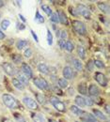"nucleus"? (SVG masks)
<instances>
[{
    "instance_id": "obj_49",
    "label": "nucleus",
    "mask_w": 110,
    "mask_h": 122,
    "mask_svg": "<svg viewBox=\"0 0 110 122\" xmlns=\"http://www.w3.org/2000/svg\"><path fill=\"white\" fill-rule=\"evenodd\" d=\"M76 122H78V121H76Z\"/></svg>"
},
{
    "instance_id": "obj_29",
    "label": "nucleus",
    "mask_w": 110,
    "mask_h": 122,
    "mask_svg": "<svg viewBox=\"0 0 110 122\" xmlns=\"http://www.w3.org/2000/svg\"><path fill=\"white\" fill-rule=\"evenodd\" d=\"M10 25V20H8V19L3 20L2 23H1V27H2L4 30H7Z\"/></svg>"
},
{
    "instance_id": "obj_21",
    "label": "nucleus",
    "mask_w": 110,
    "mask_h": 122,
    "mask_svg": "<svg viewBox=\"0 0 110 122\" xmlns=\"http://www.w3.org/2000/svg\"><path fill=\"white\" fill-rule=\"evenodd\" d=\"M27 44L28 43H27L26 41H25V40H19L17 41V43H16V47H17L18 50H23L24 48H26L27 46Z\"/></svg>"
},
{
    "instance_id": "obj_39",
    "label": "nucleus",
    "mask_w": 110,
    "mask_h": 122,
    "mask_svg": "<svg viewBox=\"0 0 110 122\" xmlns=\"http://www.w3.org/2000/svg\"><path fill=\"white\" fill-rule=\"evenodd\" d=\"M14 117H15L16 119H17V121L19 122H26L25 120V118L21 116V115H19V114H14Z\"/></svg>"
},
{
    "instance_id": "obj_40",
    "label": "nucleus",
    "mask_w": 110,
    "mask_h": 122,
    "mask_svg": "<svg viewBox=\"0 0 110 122\" xmlns=\"http://www.w3.org/2000/svg\"><path fill=\"white\" fill-rule=\"evenodd\" d=\"M59 37H60V40H66L67 38H68V34H67V31L66 30H62L61 31V33H60V35H59Z\"/></svg>"
},
{
    "instance_id": "obj_2",
    "label": "nucleus",
    "mask_w": 110,
    "mask_h": 122,
    "mask_svg": "<svg viewBox=\"0 0 110 122\" xmlns=\"http://www.w3.org/2000/svg\"><path fill=\"white\" fill-rule=\"evenodd\" d=\"M73 27L74 31L76 33H78L79 35L81 36H85L87 34V28H86V25L83 22L81 21H77V20H73Z\"/></svg>"
},
{
    "instance_id": "obj_47",
    "label": "nucleus",
    "mask_w": 110,
    "mask_h": 122,
    "mask_svg": "<svg viewBox=\"0 0 110 122\" xmlns=\"http://www.w3.org/2000/svg\"><path fill=\"white\" fill-rule=\"evenodd\" d=\"M2 122H12L10 119H3V121Z\"/></svg>"
},
{
    "instance_id": "obj_28",
    "label": "nucleus",
    "mask_w": 110,
    "mask_h": 122,
    "mask_svg": "<svg viewBox=\"0 0 110 122\" xmlns=\"http://www.w3.org/2000/svg\"><path fill=\"white\" fill-rule=\"evenodd\" d=\"M78 91L81 93L82 95H87L88 94V90H87V86L84 84H80L78 86Z\"/></svg>"
},
{
    "instance_id": "obj_1",
    "label": "nucleus",
    "mask_w": 110,
    "mask_h": 122,
    "mask_svg": "<svg viewBox=\"0 0 110 122\" xmlns=\"http://www.w3.org/2000/svg\"><path fill=\"white\" fill-rule=\"evenodd\" d=\"M2 101L4 104L10 109H16L19 107V102H17V100L10 94H4L2 96Z\"/></svg>"
},
{
    "instance_id": "obj_18",
    "label": "nucleus",
    "mask_w": 110,
    "mask_h": 122,
    "mask_svg": "<svg viewBox=\"0 0 110 122\" xmlns=\"http://www.w3.org/2000/svg\"><path fill=\"white\" fill-rule=\"evenodd\" d=\"M31 118L34 122H45V118L40 115V114H35V113H32L31 114Z\"/></svg>"
},
{
    "instance_id": "obj_37",
    "label": "nucleus",
    "mask_w": 110,
    "mask_h": 122,
    "mask_svg": "<svg viewBox=\"0 0 110 122\" xmlns=\"http://www.w3.org/2000/svg\"><path fill=\"white\" fill-rule=\"evenodd\" d=\"M93 67H94V64H93V61L92 60H89L87 63V69H88L89 71H93Z\"/></svg>"
},
{
    "instance_id": "obj_10",
    "label": "nucleus",
    "mask_w": 110,
    "mask_h": 122,
    "mask_svg": "<svg viewBox=\"0 0 110 122\" xmlns=\"http://www.w3.org/2000/svg\"><path fill=\"white\" fill-rule=\"evenodd\" d=\"M62 73H63L64 79H66V80H71V79H73V69H72L71 67H69V66L64 67Z\"/></svg>"
},
{
    "instance_id": "obj_14",
    "label": "nucleus",
    "mask_w": 110,
    "mask_h": 122,
    "mask_svg": "<svg viewBox=\"0 0 110 122\" xmlns=\"http://www.w3.org/2000/svg\"><path fill=\"white\" fill-rule=\"evenodd\" d=\"M97 6H98V8L103 12H105V13H108L109 12V6H108V4L104 3V2H98Z\"/></svg>"
},
{
    "instance_id": "obj_7",
    "label": "nucleus",
    "mask_w": 110,
    "mask_h": 122,
    "mask_svg": "<svg viewBox=\"0 0 110 122\" xmlns=\"http://www.w3.org/2000/svg\"><path fill=\"white\" fill-rule=\"evenodd\" d=\"M2 68L5 71V73H7L8 75L10 76H14L16 73V70L14 68V66L10 63H8V62H4L2 64Z\"/></svg>"
},
{
    "instance_id": "obj_27",
    "label": "nucleus",
    "mask_w": 110,
    "mask_h": 122,
    "mask_svg": "<svg viewBox=\"0 0 110 122\" xmlns=\"http://www.w3.org/2000/svg\"><path fill=\"white\" fill-rule=\"evenodd\" d=\"M73 48H74V45H73V43L72 42V41H67L66 42H65V50L66 51H68V52H73Z\"/></svg>"
},
{
    "instance_id": "obj_33",
    "label": "nucleus",
    "mask_w": 110,
    "mask_h": 122,
    "mask_svg": "<svg viewBox=\"0 0 110 122\" xmlns=\"http://www.w3.org/2000/svg\"><path fill=\"white\" fill-rule=\"evenodd\" d=\"M93 64H94V66H96L97 68H99V69H104L105 68V64H104V62L101 60H99V59H95L93 61Z\"/></svg>"
},
{
    "instance_id": "obj_19",
    "label": "nucleus",
    "mask_w": 110,
    "mask_h": 122,
    "mask_svg": "<svg viewBox=\"0 0 110 122\" xmlns=\"http://www.w3.org/2000/svg\"><path fill=\"white\" fill-rule=\"evenodd\" d=\"M11 82H12V85L14 86V87H16L17 89H19V90H24L25 89V86L17 78H12Z\"/></svg>"
},
{
    "instance_id": "obj_45",
    "label": "nucleus",
    "mask_w": 110,
    "mask_h": 122,
    "mask_svg": "<svg viewBox=\"0 0 110 122\" xmlns=\"http://www.w3.org/2000/svg\"><path fill=\"white\" fill-rule=\"evenodd\" d=\"M4 6V1H2V0H0V8H2Z\"/></svg>"
},
{
    "instance_id": "obj_9",
    "label": "nucleus",
    "mask_w": 110,
    "mask_h": 122,
    "mask_svg": "<svg viewBox=\"0 0 110 122\" xmlns=\"http://www.w3.org/2000/svg\"><path fill=\"white\" fill-rule=\"evenodd\" d=\"M21 68H22V72L27 77L28 79L33 78V71H32L31 68H30V66H29L28 64H26V63H22Z\"/></svg>"
},
{
    "instance_id": "obj_42",
    "label": "nucleus",
    "mask_w": 110,
    "mask_h": 122,
    "mask_svg": "<svg viewBox=\"0 0 110 122\" xmlns=\"http://www.w3.org/2000/svg\"><path fill=\"white\" fill-rule=\"evenodd\" d=\"M30 32H31V35H32V36H33V38H34V40H35V41H36L38 42V41H39V39H38V37H37V35L35 34V32H34V31H33V30H31V31H30Z\"/></svg>"
},
{
    "instance_id": "obj_4",
    "label": "nucleus",
    "mask_w": 110,
    "mask_h": 122,
    "mask_svg": "<svg viewBox=\"0 0 110 122\" xmlns=\"http://www.w3.org/2000/svg\"><path fill=\"white\" fill-rule=\"evenodd\" d=\"M33 83L41 90H47L49 88V85H48L47 81L45 79H43V78L36 77V78L33 79Z\"/></svg>"
},
{
    "instance_id": "obj_20",
    "label": "nucleus",
    "mask_w": 110,
    "mask_h": 122,
    "mask_svg": "<svg viewBox=\"0 0 110 122\" xmlns=\"http://www.w3.org/2000/svg\"><path fill=\"white\" fill-rule=\"evenodd\" d=\"M36 101H37V103H40V104H42V105L46 103L45 97L43 96V94H41V93L36 94Z\"/></svg>"
},
{
    "instance_id": "obj_34",
    "label": "nucleus",
    "mask_w": 110,
    "mask_h": 122,
    "mask_svg": "<svg viewBox=\"0 0 110 122\" xmlns=\"http://www.w3.org/2000/svg\"><path fill=\"white\" fill-rule=\"evenodd\" d=\"M11 58H12L13 62L16 63V64H20V63H22V56H21V55H13Z\"/></svg>"
},
{
    "instance_id": "obj_3",
    "label": "nucleus",
    "mask_w": 110,
    "mask_h": 122,
    "mask_svg": "<svg viewBox=\"0 0 110 122\" xmlns=\"http://www.w3.org/2000/svg\"><path fill=\"white\" fill-rule=\"evenodd\" d=\"M49 101H50V102H51V104L53 105V106L55 107L58 111H59V112H65L66 111V106H65V104L63 103L62 102L59 100V99H58L57 97H50V99H49Z\"/></svg>"
},
{
    "instance_id": "obj_8",
    "label": "nucleus",
    "mask_w": 110,
    "mask_h": 122,
    "mask_svg": "<svg viewBox=\"0 0 110 122\" xmlns=\"http://www.w3.org/2000/svg\"><path fill=\"white\" fill-rule=\"evenodd\" d=\"M94 79L100 86H107V78L104 73L96 72L94 75Z\"/></svg>"
},
{
    "instance_id": "obj_32",
    "label": "nucleus",
    "mask_w": 110,
    "mask_h": 122,
    "mask_svg": "<svg viewBox=\"0 0 110 122\" xmlns=\"http://www.w3.org/2000/svg\"><path fill=\"white\" fill-rule=\"evenodd\" d=\"M50 21L53 22V23H55V24L59 23V19H58V13H52V15L50 16Z\"/></svg>"
},
{
    "instance_id": "obj_15",
    "label": "nucleus",
    "mask_w": 110,
    "mask_h": 122,
    "mask_svg": "<svg viewBox=\"0 0 110 122\" xmlns=\"http://www.w3.org/2000/svg\"><path fill=\"white\" fill-rule=\"evenodd\" d=\"M58 19H59V23L67 25H68V18H67L66 14L63 11H61V10H58Z\"/></svg>"
},
{
    "instance_id": "obj_25",
    "label": "nucleus",
    "mask_w": 110,
    "mask_h": 122,
    "mask_svg": "<svg viewBox=\"0 0 110 122\" xmlns=\"http://www.w3.org/2000/svg\"><path fill=\"white\" fill-rule=\"evenodd\" d=\"M77 55L81 59H84L86 57V51L83 46H78L77 47Z\"/></svg>"
},
{
    "instance_id": "obj_24",
    "label": "nucleus",
    "mask_w": 110,
    "mask_h": 122,
    "mask_svg": "<svg viewBox=\"0 0 110 122\" xmlns=\"http://www.w3.org/2000/svg\"><path fill=\"white\" fill-rule=\"evenodd\" d=\"M75 103L80 107H84L85 105V98L82 97L81 95L80 96H76L75 97Z\"/></svg>"
},
{
    "instance_id": "obj_35",
    "label": "nucleus",
    "mask_w": 110,
    "mask_h": 122,
    "mask_svg": "<svg viewBox=\"0 0 110 122\" xmlns=\"http://www.w3.org/2000/svg\"><path fill=\"white\" fill-rule=\"evenodd\" d=\"M47 42L49 45L53 44V36H52V33L49 29H47Z\"/></svg>"
},
{
    "instance_id": "obj_5",
    "label": "nucleus",
    "mask_w": 110,
    "mask_h": 122,
    "mask_svg": "<svg viewBox=\"0 0 110 122\" xmlns=\"http://www.w3.org/2000/svg\"><path fill=\"white\" fill-rule=\"evenodd\" d=\"M75 10H76L77 15L83 16L85 19H89L90 18V11L85 5H81V4L77 5Z\"/></svg>"
},
{
    "instance_id": "obj_16",
    "label": "nucleus",
    "mask_w": 110,
    "mask_h": 122,
    "mask_svg": "<svg viewBox=\"0 0 110 122\" xmlns=\"http://www.w3.org/2000/svg\"><path fill=\"white\" fill-rule=\"evenodd\" d=\"M70 109H71L72 113H73V115L77 116V117H81V116L84 114V111H83L81 108H79V107L75 106V105H72Z\"/></svg>"
},
{
    "instance_id": "obj_41",
    "label": "nucleus",
    "mask_w": 110,
    "mask_h": 122,
    "mask_svg": "<svg viewBox=\"0 0 110 122\" xmlns=\"http://www.w3.org/2000/svg\"><path fill=\"white\" fill-rule=\"evenodd\" d=\"M65 42H66V41H63V40H59L58 41V45L60 47V49H64L65 48Z\"/></svg>"
},
{
    "instance_id": "obj_38",
    "label": "nucleus",
    "mask_w": 110,
    "mask_h": 122,
    "mask_svg": "<svg viewBox=\"0 0 110 122\" xmlns=\"http://www.w3.org/2000/svg\"><path fill=\"white\" fill-rule=\"evenodd\" d=\"M24 56H26V57H30L32 56V50L30 48H27L25 52H24Z\"/></svg>"
},
{
    "instance_id": "obj_6",
    "label": "nucleus",
    "mask_w": 110,
    "mask_h": 122,
    "mask_svg": "<svg viewBox=\"0 0 110 122\" xmlns=\"http://www.w3.org/2000/svg\"><path fill=\"white\" fill-rule=\"evenodd\" d=\"M23 102L27 108H29L31 110H37L39 108V104L37 103V102L30 97H25L23 99Z\"/></svg>"
},
{
    "instance_id": "obj_43",
    "label": "nucleus",
    "mask_w": 110,
    "mask_h": 122,
    "mask_svg": "<svg viewBox=\"0 0 110 122\" xmlns=\"http://www.w3.org/2000/svg\"><path fill=\"white\" fill-rule=\"evenodd\" d=\"M5 39V34L3 33V31L0 29V41L1 40H4Z\"/></svg>"
},
{
    "instance_id": "obj_30",
    "label": "nucleus",
    "mask_w": 110,
    "mask_h": 122,
    "mask_svg": "<svg viewBox=\"0 0 110 122\" xmlns=\"http://www.w3.org/2000/svg\"><path fill=\"white\" fill-rule=\"evenodd\" d=\"M35 20H36V22H38V23H40V24H42V23H43V22H44V18L41 15V13L39 12V10H37V11H36V14H35Z\"/></svg>"
},
{
    "instance_id": "obj_23",
    "label": "nucleus",
    "mask_w": 110,
    "mask_h": 122,
    "mask_svg": "<svg viewBox=\"0 0 110 122\" xmlns=\"http://www.w3.org/2000/svg\"><path fill=\"white\" fill-rule=\"evenodd\" d=\"M93 114H94V116H96V117H98V118H100V119H102V120H106V119H107V117H106L104 115V113L101 112L100 110L94 109V110H93Z\"/></svg>"
},
{
    "instance_id": "obj_17",
    "label": "nucleus",
    "mask_w": 110,
    "mask_h": 122,
    "mask_svg": "<svg viewBox=\"0 0 110 122\" xmlns=\"http://www.w3.org/2000/svg\"><path fill=\"white\" fill-rule=\"evenodd\" d=\"M17 76H18V80H19L24 86H25V85H27V84L29 83V79L26 76L23 72H18Z\"/></svg>"
},
{
    "instance_id": "obj_36",
    "label": "nucleus",
    "mask_w": 110,
    "mask_h": 122,
    "mask_svg": "<svg viewBox=\"0 0 110 122\" xmlns=\"http://www.w3.org/2000/svg\"><path fill=\"white\" fill-rule=\"evenodd\" d=\"M94 102L92 101L91 98H85V105L87 106H92Z\"/></svg>"
},
{
    "instance_id": "obj_48",
    "label": "nucleus",
    "mask_w": 110,
    "mask_h": 122,
    "mask_svg": "<svg viewBox=\"0 0 110 122\" xmlns=\"http://www.w3.org/2000/svg\"><path fill=\"white\" fill-rule=\"evenodd\" d=\"M48 121H49V122H58L57 120H55V119H51V118H50Z\"/></svg>"
},
{
    "instance_id": "obj_22",
    "label": "nucleus",
    "mask_w": 110,
    "mask_h": 122,
    "mask_svg": "<svg viewBox=\"0 0 110 122\" xmlns=\"http://www.w3.org/2000/svg\"><path fill=\"white\" fill-rule=\"evenodd\" d=\"M73 64L74 69H75L77 71H82L83 65H82V63H81V60H79V59H73Z\"/></svg>"
},
{
    "instance_id": "obj_11",
    "label": "nucleus",
    "mask_w": 110,
    "mask_h": 122,
    "mask_svg": "<svg viewBox=\"0 0 110 122\" xmlns=\"http://www.w3.org/2000/svg\"><path fill=\"white\" fill-rule=\"evenodd\" d=\"M89 94L91 96V97H98L99 94H100V90L98 88V86L96 85H90L89 87Z\"/></svg>"
},
{
    "instance_id": "obj_31",
    "label": "nucleus",
    "mask_w": 110,
    "mask_h": 122,
    "mask_svg": "<svg viewBox=\"0 0 110 122\" xmlns=\"http://www.w3.org/2000/svg\"><path fill=\"white\" fill-rule=\"evenodd\" d=\"M42 9L43 10V11H44L48 16L52 15L53 11H52V10L50 9V7H49V6H47V5H42Z\"/></svg>"
},
{
    "instance_id": "obj_26",
    "label": "nucleus",
    "mask_w": 110,
    "mask_h": 122,
    "mask_svg": "<svg viewBox=\"0 0 110 122\" xmlns=\"http://www.w3.org/2000/svg\"><path fill=\"white\" fill-rule=\"evenodd\" d=\"M58 85L60 88H66L68 86V81L64 78H59L58 80Z\"/></svg>"
},
{
    "instance_id": "obj_44",
    "label": "nucleus",
    "mask_w": 110,
    "mask_h": 122,
    "mask_svg": "<svg viewBox=\"0 0 110 122\" xmlns=\"http://www.w3.org/2000/svg\"><path fill=\"white\" fill-rule=\"evenodd\" d=\"M105 111H106L107 114H109V105H108V104L105 105Z\"/></svg>"
},
{
    "instance_id": "obj_46",
    "label": "nucleus",
    "mask_w": 110,
    "mask_h": 122,
    "mask_svg": "<svg viewBox=\"0 0 110 122\" xmlns=\"http://www.w3.org/2000/svg\"><path fill=\"white\" fill-rule=\"evenodd\" d=\"M19 17H20V18H21V19H22V20H23V21H24V22H26V19H25V18H24V17H23V16L21 15V14H19Z\"/></svg>"
},
{
    "instance_id": "obj_13",
    "label": "nucleus",
    "mask_w": 110,
    "mask_h": 122,
    "mask_svg": "<svg viewBox=\"0 0 110 122\" xmlns=\"http://www.w3.org/2000/svg\"><path fill=\"white\" fill-rule=\"evenodd\" d=\"M38 71L42 72V74H48L49 73V68L46 64L44 63H40L38 65Z\"/></svg>"
},
{
    "instance_id": "obj_12",
    "label": "nucleus",
    "mask_w": 110,
    "mask_h": 122,
    "mask_svg": "<svg viewBox=\"0 0 110 122\" xmlns=\"http://www.w3.org/2000/svg\"><path fill=\"white\" fill-rule=\"evenodd\" d=\"M84 116H81L82 117V120L85 122H97L96 120V117H95L93 115L89 114V113H85L83 114Z\"/></svg>"
}]
</instances>
